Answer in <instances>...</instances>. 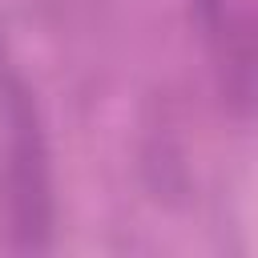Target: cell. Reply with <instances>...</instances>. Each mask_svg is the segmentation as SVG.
I'll return each instance as SVG.
<instances>
[{
	"instance_id": "1",
	"label": "cell",
	"mask_w": 258,
	"mask_h": 258,
	"mask_svg": "<svg viewBox=\"0 0 258 258\" xmlns=\"http://www.w3.org/2000/svg\"><path fill=\"white\" fill-rule=\"evenodd\" d=\"M0 121H4V153H8V222L20 250H44L52 234V181H48V145L36 117V101L28 81L4 56L0 40Z\"/></svg>"
},
{
	"instance_id": "2",
	"label": "cell",
	"mask_w": 258,
	"mask_h": 258,
	"mask_svg": "<svg viewBox=\"0 0 258 258\" xmlns=\"http://www.w3.org/2000/svg\"><path fill=\"white\" fill-rule=\"evenodd\" d=\"M194 20L222 97L238 117L254 105V0H194Z\"/></svg>"
}]
</instances>
